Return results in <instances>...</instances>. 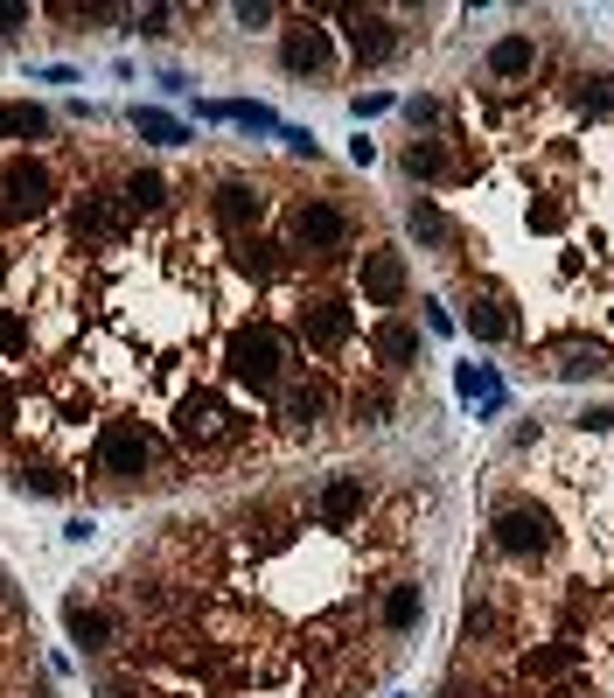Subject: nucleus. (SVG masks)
<instances>
[{
    "label": "nucleus",
    "instance_id": "f257e3e1",
    "mask_svg": "<svg viewBox=\"0 0 614 698\" xmlns=\"http://www.w3.org/2000/svg\"><path fill=\"white\" fill-rule=\"evenodd\" d=\"M224 371L238 377L245 391H279V385H287V336H279L273 322H245V328H230V342H224Z\"/></svg>",
    "mask_w": 614,
    "mask_h": 698
},
{
    "label": "nucleus",
    "instance_id": "f03ea898",
    "mask_svg": "<svg viewBox=\"0 0 614 698\" xmlns=\"http://www.w3.org/2000/svg\"><path fill=\"white\" fill-rule=\"evenodd\" d=\"M168 434L189 447V454H210V447H230V440H238L245 420H238V412H230L210 385H189V391L168 406Z\"/></svg>",
    "mask_w": 614,
    "mask_h": 698
},
{
    "label": "nucleus",
    "instance_id": "7ed1b4c3",
    "mask_svg": "<svg viewBox=\"0 0 614 698\" xmlns=\"http://www.w3.org/2000/svg\"><path fill=\"white\" fill-rule=\"evenodd\" d=\"M49 210H57V175L28 154L0 161V230H36Z\"/></svg>",
    "mask_w": 614,
    "mask_h": 698
},
{
    "label": "nucleus",
    "instance_id": "20e7f679",
    "mask_svg": "<svg viewBox=\"0 0 614 698\" xmlns=\"http://www.w3.org/2000/svg\"><path fill=\"white\" fill-rule=\"evenodd\" d=\"M496 552L524 559V566H544L559 552V518L538 503V496H517V503L496 510Z\"/></svg>",
    "mask_w": 614,
    "mask_h": 698
},
{
    "label": "nucleus",
    "instance_id": "39448f33",
    "mask_svg": "<svg viewBox=\"0 0 614 698\" xmlns=\"http://www.w3.org/2000/svg\"><path fill=\"white\" fill-rule=\"evenodd\" d=\"M91 469L105 482H140L147 469H154V434H147L140 420H98Z\"/></svg>",
    "mask_w": 614,
    "mask_h": 698
},
{
    "label": "nucleus",
    "instance_id": "423d86ee",
    "mask_svg": "<svg viewBox=\"0 0 614 698\" xmlns=\"http://www.w3.org/2000/svg\"><path fill=\"white\" fill-rule=\"evenodd\" d=\"M279 63H287L293 77H328V71H336V28H322V8L301 14V22L287 28V42H279Z\"/></svg>",
    "mask_w": 614,
    "mask_h": 698
},
{
    "label": "nucleus",
    "instance_id": "0eeeda50",
    "mask_svg": "<svg viewBox=\"0 0 614 698\" xmlns=\"http://www.w3.org/2000/svg\"><path fill=\"white\" fill-rule=\"evenodd\" d=\"M287 238H293V252H342L350 245V217L336 203H322V196H308V203H293Z\"/></svg>",
    "mask_w": 614,
    "mask_h": 698
},
{
    "label": "nucleus",
    "instance_id": "6e6552de",
    "mask_svg": "<svg viewBox=\"0 0 614 698\" xmlns=\"http://www.w3.org/2000/svg\"><path fill=\"white\" fill-rule=\"evenodd\" d=\"M120 238H126V210H120V196L85 189V196L71 203V245L98 252V245H120Z\"/></svg>",
    "mask_w": 614,
    "mask_h": 698
},
{
    "label": "nucleus",
    "instance_id": "1a4fd4ad",
    "mask_svg": "<svg viewBox=\"0 0 614 698\" xmlns=\"http://www.w3.org/2000/svg\"><path fill=\"white\" fill-rule=\"evenodd\" d=\"M517 677H524V685H579V677H587V650H579L573 636L530 643V650L517 657Z\"/></svg>",
    "mask_w": 614,
    "mask_h": 698
},
{
    "label": "nucleus",
    "instance_id": "9d476101",
    "mask_svg": "<svg viewBox=\"0 0 614 698\" xmlns=\"http://www.w3.org/2000/svg\"><path fill=\"white\" fill-rule=\"evenodd\" d=\"M356 336V314L350 301H328V294H314V301L301 308V342L314 349V357H342Z\"/></svg>",
    "mask_w": 614,
    "mask_h": 698
},
{
    "label": "nucleus",
    "instance_id": "9b49d317",
    "mask_svg": "<svg viewBox=\"0 0 614 698\" xmlns=\"http://www.w3.org/2000/svg\"><path fill=\"white\" fill-rule=\"evenodd\" d=\"M356 287H363V301H371V308H398V301H405V287H412L405 252L371 245V252H363V265H356Z\"/></svg>",
    "mask_w": 614,
    "mask_h": 698
},
{
    "label": "nucleus",
    "instance_id": "f8f14e48",
    "mask_svg": "<svg viewBox=\"0 0 614 698\" xmlns=\"http://www.w3.org/2000/svg\"><path fill=\"white\" fill-rule=\"evenodd\" d=\"M342 42L356 63H391L398 57V28L385 8H342Z\"/></svg>",
    "mask_w": 614,
    "mask_h": 698
},
{
    "label": "nucleus",
    "instance_id": "ddd939ff",
    "mask_svg": "<svg viewBox=\"0 0 614 698\" xmlns=\"http://www.w3.org/2000/svg\"><path fill=\"white\" fill-rule=\"evenodd\" d=\"M363 510H371V482L363 475H328L322 496H314V524L322 531H350L363 524Z\"/></svg>",
    "mask_w": 614,
    "mask_h": 698
},
{
    "label": "nucleus",
    "instance_id": "4468645a",
    "mask_svg": "<svg viewBox=\"0 0 614 698\" xmlns=\"http://www.w3.org/2000/svg\"><path fill=\"white\" fill-rule=\"evenodd\" d=\"M238 524H245L238 531V552H252V559L287 552V545H293V510H279V503H252Z\"/></svg>",
    "mask_w": 614,
    "mask_h": 698
},
{
    "label": "nucleus",
    "instance_id": "2eb2a0df",
    "mask_svg": "<svg viewBox=\"0 0 614 698\" xmlns=\"http://www.w3.org/2000/svg\"><path fill=\"white\" fill-rule=\"evenodd\" d=\"M210 217L224 230H238V238H252L259 217H265V189L259 182H217V196H210Z\"/></svg>",
    "mask_w": 614,
    "mask_h": 698
},
{
    "label": "nucleus",
    "instance_id": "dca6fc26",
    "mask_svg": "<svg viewBox=\"0 0 614 698\" xmlns=\"http://www.w3.org/2000/svg\"><path fill=\"white\" fill-rule=\"evenodd\" d=\"M530 71H538V42L530 36H503L489 49V63H483V77L496 91H517V85H530Z\"/></svg>",
    "mask_w": 614,
    "mask_h": 698
},
{
    "label": "nucleus",
    "instance_id": "f3484780",
    "mask_svg": "<svg viewBox=\"0 0 614 698\" xmlns=\"http://www.w3.org/2000/svg\"><path fill=\"white\" fill-rule=\"evenodd\" d=\"M63 622H71V643H77V650H120V643H126V628H120V614H112V608H85V601H71V608H63Z\"/></svg>",
    "mask_w": 614,
    "mask_h": 698
},
{
    "label": "nucleus",
    "instance_id": "a211bd4d",
    "mask_svg": "<svg viewBox=\"0 0 614 698\" xmlns=\"http://www.w3.org/2000/svg\"><path fill=\"white\" fill-rule=\"evenodd\" d=\"M328 406H336L328 377H287V385H279V420H287V426H314V420H328Z\"/></svg>",
    "mask_w": 614,
    "mask_h": 698
},
{
    "label": "nucleus",
    "instance_id": "6ab92c4d",
    "mask_svg": "<svg viewBox=\"0 0 614 698\" xmlns=\"http://www.w3.org/2000/svg\"><path fill=\"white\" fill-rule=\"evenodd\" d=\"M461 328H468V336L475 342H510V336H517V314H510V301H503V294H468V314H461Z\"/></svg>",
    "mask_w": 614,
    "mask_h": 698
},
{
    "label": "nucleus",
    "instance_id": "aec40b11",
    "mask_svg": "<svg viewBox=\"0 0 614 698\" xmlns=\"http://www.w3.org/2000/svg\"><path fill=\"white\" fill-rule=\"evenodd\" d=\"M614 371V349L601 336H579L552 357V377H566V385H587V377H607Z\"/></svg>",
    "mask_w": 614,
    "mask_h": 698
},
{
    "label": "nucleus",
    "instance_id": "412c9836",
    "mask_svg": "<svg viewBox=\"0 0 614 698\" xmlns=\"http://www.w3.org/2000/svg\"><path fill=\"white\" fill-rule=\"evenodd\" d=\"M371 357H377V371H412V357H419V328H412V322H398V314H391V322H377L371 328Z\"/></svg>",
    "mask_w": 614,
    "mask_h": 698
},
{
    "label": "nucleus",
    "instance_id": "4be33fe9",
    "mask_svg": "<svg viewBox=\"0 0 614 698\" xmlns=\"http://www.w3.org/2000/svg\"><path fill=\"white\" fill-rule=\"evenodd\" d=\"M120 210H126V217H168L175 196H168V182H161L154 169H133L120 182Z\"/></svg>",
    "mask_w": 614,
    "mask_h": 698
},
{
    "label": "nucleus",
    "instance_id": "5701e85b",
    "mask_svg": "<svg viewBox=\"0 0 614 698\" xmlns=\"http://www.w3.org/2000/svg\"><path fill=\"white\" fill-rule=\"evenodd\" d=\"M461 643H468V650H496V643H503V608H496L489 594H468V614H461Z\"/></svg>",
    "mask_w": 614,
    "mask_h": 698
},
{
    "label": "nucleus",
    "instance_id": "b1692460",
    "mask_svg": "<svg viewBox=\"0 0 614 698\" xmlns=\"http://www.w3.org/2000/svg\"><path fill=\"white\" fill-rule=\"evenodd\" d=\"M412 238H419V245H434V252H454V245H461V224L454 217H447V210L440 203H426V196H419V203H412Z\"/></svg>",
    "mask_w": 614,
    "mask_h": 698
},
{
    "label": "nucleus",
    "instance_id": "393cba45",
    "mask_svg": "<svg viewBox=\"0 0 614 698\" xmlns=\"http://www.w3.org/2000/svg\"><path fill=\"white\" fill-rule=\"evenodd\" d=\"M238 273L245 279H287V245H273V238H238Z\"/></svg>",
    "mask_w": 614,
    "mask_h": 698
},
{
    "label": "nucleus",
    "instance_id": "a878e982",
    "mask_svg": "<svg viewBox=\"0 0 614 698\" xmlns=\"http://www.w3.org/2000/svg\"><path fill=\"white\" fill-rule=\"evenodd\" d=\"M419 587H412V579H391V587H385V601H377V622H385L391 628V636H405V628L412 622H419Z\"/></svg>",
    "mask_w": 614,
    "mask_h": 698
},
{
    "label": "nucleus",
    "instance_id": "bb28decb",
    "mask_svg": "<svg viewBox=\"0 0 614 698\" xmlns=\"http://www.w3.org/2000/svg\"><path fill=\"white\" fill-rule=\"evenodd\" d=\"M14 489H28V496H71V469H63V461H49V454H36V461H22Z\"/></svg>",
    "mask_w": 614,
    "mask_h": 698
},
{
    "label": "nucleus",
    "instance_id": "cd10ccee",
    "mask_svg": "<svg viewBox=\"0 0 614 698\" xmlns=\"http://www.w3.org/2000/svg\"><path fill=\"white\" fill-rule=\"evenodd\" d=\"M573 105L587 112V120H614V77H607V71L573 77Z\"/></svg>",
    "mask_w": 614,
    "mask_h": 698
},
{
    "label": "nucleus",
    "instance_id": "c85d7f7f",
    "mask_svg": "<svg viewBox=\"0 0 614 698\" xmlns=\"http://www.w3.org/2000/svg\"><path fill=\"white\" fill-rule=\"evenodd\" d=\"M0 133H14V140H42V133H49V112L28 105V98H14V105H0Z\"/></svg>",
    "mask_w": 614,
    "mask_h": 698
},
{
    "label": "nucleus",
    "instance_id": "c756f323",
    "mask_svg": "<svg viewBox=\"0 0 614 698\" xmlns=\"http://www.w3.org/2000/svg\"><path fill=\"white\" fill-rule=\"evenodd\" d=\"M133 126H140L154 147H189V126H181V120H168V112H154V105H140V112H133Z\"/></svg>",
    "mask_w": 614,
    "mask_h": 698
},
{
    "label": "nucleus",
    "instance_id": "7c9ffc66",
    "mask_svg": "<svg viewBox=\"0 0 614 698\" xmlns=\"http://www.w3.org/2000/svg\"><path fill=\"white\" fill-rule=\"evenodd\" d=\"M601 614H607V594H601V587H587V579H573V587H566V628L601 622Z\"/></svg>",
    "mask_w": 614,
    "mask_h": 698
},
{
    "label": "nucleus",
    "instance_id": "2f4dec72",
    "mask_svg": "<svg viewBox=\"0 0 614 698\" xmlns=\"http://www.w3.org/2000/svg\"><path fill=\"white\" fill-rule=\"evenodd\" d=\"M405 175H412V182H440V175H447V147H440V140H412V147H405Z\"/></svg>",
    "mask_w": 614,
    "mask_h": 698
},
{
    "label": "nucleus",
    "instance_id": "473e14b6",
    "mask_svg": "<svg viewBox=\"0 0 614 698\" xmlns=\"http://www.w3.org/2000/svg\"><path fill=\"white\" fill-rule=\"evenodd\" d=\"M350 412H356L363 426H385V420H391V391H385V385H371V391L356 385V398H350Z\"/></svg>",
    "mask_w": 614,
    "mask_h": 698
},
{
    "label": "nucleus",
    "instance_id": "72a5a7b5",
    "mask_svg": "<svg viewBox=\"0 0 614 698\" xmlns=\"http://www.w3.org/2000/svg\"><path fill=\"white\" fill-rule=\"evenodd\" d=\"M210 120H230V126H273V112L265 105H238V98H230V105H203Z\"/></svg>",
    "mask_w": 614,
    "mask_h": 698
},
{
    "label": "nucleus",
    "instance_id": "f704fd0d",
    "mask_svg": "<svg viewBox=\"0 0 614 698\" xmlns=\"http://www.w3.org/2000/svg\"><path fill=\"white\" fill-rule=\"evenodd\" d=\"M461 391H468V398H489V406L503 398V385H496V371H483V363H461Z\"/></svg>",
    "mask_w": 614,
    "mask_h": 698
},
{
    "label": "nucleus",
    "instance_id": "c9c22d12",
    "mask_svg": "<svg viewBox=\"0 0 614 698\" xmlns=\"http://www.w3.org/2000/svg\"><path fill=\"white\" fill-rule=\"evenodd\" d=\"M524 224H530V230H566V203H559V196H544V203H530Z\"/></svg>",
    "mask_w": 614,
    "mask_h": 698
},
{
    "label": "nucleus",
    "instance_id": "e433bc0d",
    "mask_svg": "<svg viewBox=\"0 0 614 698\" xmlns=\"http://www.w3.org/2000/svg\"><path fill=\"white\" fill-rule=\"evenodd\" d=\"M440 698H496V685H483V677H447Z\"/></svg>",
    "mask_w": 614,
    "mask_h": 698
},
{
    "label": "nucleus",
    "instance_id": "4c0bfd02",
    "mask_svg": "<svg viewBox=\"0 0 614 698\" xmlns=\"http://www.w3.org/2000/svg\"><path fill=\"white\" fill-rule=\"evenodd\" d=\"M405 120H412V126H440L447 112H440V98H412V105H405Z\"/></svg>",
    "mask_w": 614,
    "mask_h": 698
},
{
    "label": "nucleus",
    "instance_id": "58836bf2",
    "mask_svg": "<svg viewBox=\"0 0 614 698\" xmlns=\"http://www.w3.org/2000/svg\"><path fill=\"white\" fill-rule=\"evenodd\" d=\"M14 420H22V391H14V385H8V377H0V434H8V426H14Z\"/></svg>",
    "mask_w": 614,
    "mask_h": 698
},
{
    "label": "nucleus",
    "instance_id": "ea45409f",
    "mask_svg": "<svg viewBox=\"0 0 614 698\" xmlns=\"http://www.w3.org/2000/svg\"><path fill=\"white\" fill-rule=\"evenodd\" d=\"M579 434H614V412L607 406H587V412H579Z\"/></svg>",
    "mask_w": 614,
    "mask_h": 698
},
{
    "label": "nucleus",
    "instance_id": "a19ab883",
    "mask_svg": "<svg viewBox=\"0 0 614 698\" xmlns=\"http://www.w3.org/2000/svg\"><path fill=\"white\" fill-rule=\"evenodd\" d=\"M22 22H28V0H0V36H14Z\"/></svg>",
    "mask_w": 614,
    "mask_h": 698
},
{
    "label": "nucleus",
    "instance_id": "79ce46f5",
    "mask_svg": "<svg viewBox=\"0 0 614 698\" xmlns=\"http://www.w3.org/2000/svg\"><path fill=\"white\" fill-rule=\"evenodd\" d=\"M238 22H245V28H265V22H273V0H245Z\"/></svg>",
    "mask_w": 614,
    "mask_h": 698
},
{
    "label": "nucleus",
    "instance_id": "37998d69",
    "mask_svg": "<svg viewBox=\"0 0 614 698\" xmlns=\"http://www.w3.org/2000/svg\"><path fill=\"white\" fill-rule=\"evenodd\" d=\"M133 22H140L147 36H168V8H140V14H133Z\"/></svg>",
    "mask_w": 614,
    "mask_h": 698
},
{
    "label": "nucleus",
    "instance_id": "c03bdc74",
    "mask_svg": "<svg viewBox=\"0 0 614 698\" xmlns=\"http://www.w3.org/2000/svg\"><path fill=\"white\" fill-rule=\"evenodd\" d=\"M385 105H391L385 91H363V98H356V120H377V112H385Z\"/></svg>",
    "mask_w": 614,
    "mask_h": 698
},
{
    "label": "nucleus",
    "instance_id": "a18cd8bd",
    "mask_svg": "<svg viewBox=\"0 0 614 698\" xmlns=\"http://www.w3.org/2000/svg\"><path fill=\"white\" fill-rule=\"evenodd\" d=\"M8 614H14V594H8V579H0V622H8Z\"/></svg>",
    "mask_w": 614,
    "mask_h": 698
}]
</instances>
